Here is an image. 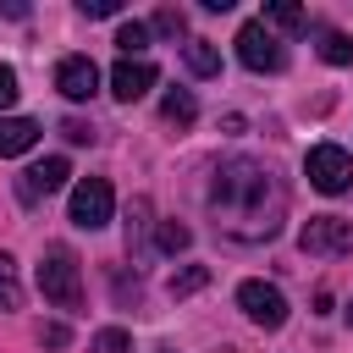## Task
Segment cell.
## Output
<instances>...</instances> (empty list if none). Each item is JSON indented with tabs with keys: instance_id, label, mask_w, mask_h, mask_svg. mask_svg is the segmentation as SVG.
I'll list each match as a JSON object with an SVG mask.
<instances>
[{
	"instance_id": "cell-9",
	"label": "cell",
	"mask_w": 353,
	"mask_h": 353,
	"mask_svg": "<svg viewBox=\"0 0 353 353\" xmlns=\"http://www.w3.org/2000/svg\"><path fill=\"white\" fill-rule=\"evenodd\" d=\"M55 88L77 105V99H94V88H99V66L88 61V55H66L61 66H55Z\"/></svg>"
},
{
	"instance_id": "cell-12",
	"label": "cell",
	"mask_w": 353,
	"mask_h": 353,
	"mask_svg": "<svg viewBox=\"0 0 353 353\" xmlns=\"http://www.w3.org/2000/svg\"><path fill=\"white\" fill-rule=\"evenodd\" d=\"M259 22H265L270 33H276V28H281V33H303V28H309V11H303V6H292V0H270Z\"/></svg>"
},
{
	"instance_id": "cell-22",
	"label": "cell",
	"mask_w": 353,
	"mask_h": 353,
	"mask_svg": "<svg viewBox=\"0 0 353 353\" xmlns=\"http://www.w3.org/2000/svg\"><path fill=\"white\" fill-rule=\"evenodd\" d=\"M88 353H132V336L121 331V325H105L99 336H94V347Z\"/></svg>"
},
{
	"instance_id": "cell-3",
	"label": "cell",
	"mask_w": 353,
	"mask_h": 353,
	"mask_svg": "<svg viewBox=\"0 0 353 353\" xmlns=\"http://www.w3.org/2000/svg\"><path fill=\"white\" fill-rule=\"evenodd\" d=\"M303 171H309V188H320V193H347L353 188V154L336 149V143H314Z\"/></svg>"
},
{
	"instance_id": "cell-7",
	"label": "cell",
	"mask_w": 353,
	"mask_h": 353,
	"mask_svg": "<svg viewBox=\"0 0 353 353\" xmlns=\"http://www.w3.org/2000/svg\"><path fill=\"white\" fill-rule=\"evenodd\" d=\"M298 243H303V254L336 259V254L353 248V221H342V215H314V221L298 232Z\"/></svg>"
},
{
	"instance_id": "cell-18",
	"label": "cell",
	"mask_w": 353,
	"mask_h": 353,
	"mask_svg": "<svg viewBox=\"0 0 353 353\" xmlns=\"http://www.w3.org/2000/svg\"><path fill=\"white\" fill-rule=\"evenodd\" d=\"M0 309H22V281H17V259L0 254Z\"/></svg>"
},
{
	"instance_id": "cell-23",
	"label": "cell",
	"mask_w": 353,
	"mask_h": 353,
	"mask_svg": "<svg viewBox=\"0 0 353 353\" xmlns=\"http://www.w3.org/2000/svg\"><path fill=\"white\" fill-rule=\"evenodd\" d=\"M110 287H116V303H138V298H143V281H138V276L127 281L121 270H110Z\"/></svg>"
},
{
	"instance_id": "cell-25",
	"label": "cell",
	"mask_w": 353,
	"mask_h": 353,
	"mask_svg": "<svg viewBox=\"0 0 353 353\" xmlns=\"http://www.w3.org/2000/svg\"><path fill=\"white\" fill-rule=\"evenodd\" d=\"M77 11H83V17H116L121 0H77Z\"/></svg>"
},
{
	"instance_id": "cell-21",
	"label": "cell",
	"mask_w": 353,
	"mask_h": 353,
	"mask_svg": "<svg viewBox=\"0 0 353 353\" xmlns=\"http://www.w3.org/2000/svg\"><path fill=\"white\" fill-rule=\"evenodd\" d=\"M143 232H149V199H132V210H127V248H143Z\"/></svg>"
},
{
	"instance_id": "cell-15",
	"label": "cell",
	"mask_w": 353,
	"mask_h": 353,
	"mask_svg": "<svg viewBox=\"0 0 353 353\" xmlns=\"http://www.w3.org/2000/svg\"><path fill=\"white\" fill-rule=\"evenodd\" d=\"M320 61H331V66H353V39L336 33V28H320Z\"/></svg>"
},
{
	"instance_id": "cell-2",
	"label": "cell",
	"mask_w": 353,
	"mask_h": 353,
	"mask_svg": "<svg viewBox=\"0 0 353 353\" xmlns=\"http://www.w3.org/2000/svg\"><path fill=\"white\" fill-rule=\"evenodd\" d=\"M39 292L55 303V309H83V270H77V254L66 243H50L39 254Z\"/></svg>"
},
{
	"instance_id": "cell-26",
	"label": "cell",
	"mask_w": 353,
	"mask_h": 353,
	"mask_svg": "<svg viewBox=\"0 0 353 353\" xmlns=\"http://www.w3.org/2000/svg\"><path fill=\"white\" fill-rule=\"evenodd\" d=\"M11 105H17V72L0 66V110H11Z\"/></svg>"
},
{
	"instance_id": "cell-1",
	"label": "cell",
	"mask_w": 353,
	"mask_h": 353,
	"mask_svg": "<svg viewBox=\"0 0 353 353\" xmlns=\"http://www.w3.org/2000/svg\"><path fill=\"white\" fill-rule=\"evenodd\" d=\"M210 215H215V232L232 237V243H270L287 221V188L265 160L232 154V160L215 165Z\"/></svg>"
},
{
	"instance_id": "cell-13",
	"label": "cell",
	"mask_w": 353,
	"mask_h": 353,
	"mask_svg": "<svg viewBox=\"0 0 353 353\" xmlns=\"http://www.w3.org/2000/svg\"><path fill=\"white\" fill-rule=\"evenodd\" d=\"M182 61H188L193 77H215V72H221V50H215L210 39H188V44H182Z\"/></svg>"
},
{
	"instance_id": "cell-19",
	"label": "cell",
	"mask_w": 353,
	"mask_h": 353,
	"mask_svg": "<svg viewBox=\"0 0 353 353\" xmlns=\"http://www.w3.org/2000/svg\"><path fill=\"white\" fill-rule=\"evenodd\" d=\"M116 44H121V61H132V55L149 44V22H121V28H116Z\"/></svg>"
},
{
	"instance_id": "cell-20",
	"label": "cell",
	"mask_w": 353,
	"mask_h": 353,
	"mask_svg": "<svg viewBox=\"0 0 353 353\" xmlns=\"http://www.w3.org/2000/svg\"><path fill=\"white\" fill-rule=\"evenodd\" d=\"M154 243H160V254H182V248L193 243V232H188L182 221H160V232H154Z\"/></svg>"
},
{
	"instance_id": "cell-14",
	"label": "cell",
	"mask_w": 353,
	"mask_h": 353,
	"mask_svg": "<svg viewBox=\"0 0 353 353\" xmlns=\"http://www.w3.org/2000/svg\"><path fill=\"white\" fill-rule=\"evenodd\" d=\"M160 116H165L171 127H193V116H199V105H193V94H188V88H171V94L160 99Z\"/></svg>"
},
{
	"instance_id": "cell-28",
	"label": "cell",
	"mask_w": 353,
	"mask_h": 353,
	"mask_svg": "<svg viewBox=\"0 0 353 353\" xmlns=\"http://www.w3.org/2000/svg\"><path fill=\"white\" fill-rule=\"evenodd\" d=\"M347 320H353V303H347Z\"/></svg>"
},
{
	"instance_id": "cell-24",
	"label": "cell",
	"mask_w": 353,
	"mask_h": 353,
	"mask_svg": "<svg viewBox=\"0 0 353 353\" xmlns=\"http://www.w3.org/2000/svg\"><path fill=\"white\" fill-rule=\"evenodd\" d=\"M61 138H66V143H94V127L77 121V116H66V121H61Z\"/></svg>"
},
{
	"instance_id": "cell-8",
	"label": "cell",
	"mask_w": 353,
	"mask_h": 353,
	"mask_svg": "<svg viewBox=\"0 0 353 353\" xmlns=\"http://www.w3.org/2000/svg\"><path fill=\"white\" fill-rule=\"evenodd\" d=\"M72 182V165L61 160V154H50V160H39V165H28L22 176H17V193L28 199V204H39L44 193H61Z\"/></svg>"
},
{
	"instance_id": "cell-10",
	"label": "cell",
	"mask_w": 353,
	"mask_h": 353,
	"mask_svg": "<svg viewBox=\"0 0 353 353\" xmlns=\"http://www.w3.org/2000/svg\"><path fill=\"white\" fill-rule=\"evenodd\" d=\"M149 88H154V66H149V61H116V66H110V94H116L121 105L143 99Z\"/></svg>"
},
{
	"instance_id": "cell-16",
	"label": "cell",
	"mask_w": 353,
	"mask_h": 353,
	"mask_svg": "<svg viewBox=\"0 0 353 353\" xmlns=\"http://www.w3.org/2000/svg\"><path fill=\"white\" fill-rule=\"evenodd\" d=\"M204 281H210V265H182V270H171L165 287H171V298H193Z\"/></svg>"
},
{
	"instance_id": "cell-17",
	"label": "cell",
	"mask_w": 353,
	"mask_h": 353,
	"mask_svg": "<svg viewBox=\"0 0 353 353\" xmlns=\"http://www.w3.org/2000/svg\"><path fill=\"white\" fill-rule=\"evenodd\" d=\"M149 33H160V39H188V11L160 6V11H154V22H149Z\"/></svg>"
},
{
	"instance_id": "cell-11",
	"label": "cell",
	"mask_w": 353,
	"mask_h": 353,
	"mask_svg": "<svg viewBox=\"0 0 353 353\" xmlns=\"http://www.w3.org/2000/svg\"><path fill=\"white\" fill-rule=\"evenodd\" d=\"M33 143H39V121H28V116H0V160L28 154Z\"/></svg>"
},
{
	"instance_id": "cell-6",
	"label": "cell",
	"mask_w": 353,
	"mask_h": 353,
	"mask_svg": "<svg viewBox=\"0 0 353 353\" xmlns=\"http://www.w3.org/2000/svg\"><path fill=\"white\" fill-rule=\"evenodd\" d=\"M237 309H243L254 325H265V331H281V325H287V298H281V287H270V281H243V287H237Z\"/></svg>"
},
{
	"instance_id": "cell-5",
	"label": "cell",
	"mask_w": 353,
	"mask_h": 353,
	"mask_svg": "<svg viewBox=\"0 0 353 353\" xmlns=\"http://www.w3.org/2000/svg\"><path fill=\"white\" fill-rule=\"evenodd\" d=\"M110 210H116V193H110L105 176H83L72 188V226L99 232V226H110Z\"/></svg>"
},
{
	"instance_id": "cell-27",
	"label": "cell",
	"mask_w": 353,
	"mask_h": 353,
	"mask_svg": "<svg viewBox=\"0 0 353 353\" xmlns=\"http://www.w3.org/2000/svg\"><path fill=\"white\" fill-rule=\"evenodd\" d=\"M66 336H72V331H66V325H55V320H50V325H39V342H44V347H66Z\"/></svg>"
},
{
	"instance_id": "cell-4",
	"label": "cell",
	"mask_w": 353,
	"mask_h": 353,
	"mask_svg": "<svg viewBox=\"0 0 353 353\" xmlns=\"http://www.w3.org/2000/svg\"><path fill=\"white\" fill-rule=\"evenodd\" d=\"M237 61H243L248 72H281V66H287V50H281V39H276L265 22H243V28H237Z\"/></svg>"
}]
</instances>
